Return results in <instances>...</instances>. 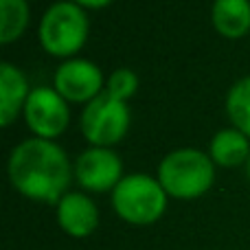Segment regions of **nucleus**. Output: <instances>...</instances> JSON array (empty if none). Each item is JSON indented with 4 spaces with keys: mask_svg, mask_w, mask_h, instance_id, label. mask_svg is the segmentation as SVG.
Wrapping results in <instances>:
<instances>
[{
    "mask_svg": "<svg viewBox=\"0 0 250 250\" xmlns=\"http://www.w3.org/2000/svg\"><path fill=\"white\" fill-rule=\"evenodd\" d=\"M9 180L29 200L60 202L68 193L70 163L66 151L48 138H26L9 156Z\"/></svg>",
    "mask_w": 250,
    "mask_h": 250,
    "instance_id": "1",
    "label": "nucleus"
},
{
    "mask_svg": "<svg viewBox=\"0 0 250 250\" xmlns=\"http://www.w3.org/2000/svg\"><path fill=\"white\" fill-rule=\"evenodd\" d=\"M215 180V167L208 154L193 147L173 149L160 160L158 182L167 195L178 200H195L211 189Z\"/></svg>",
    "mask_w": 250,
    "mask_h": 250,
    "instance_id": "2",
    "label": "nucleus"
},
{
    "mask_svg": "<svg viewBox=\"0 0 250 250\" xmlns=\"http://www.w3.org/2000/svg\"><path fill=\"white\" fill-rule=\"evenodd\" d=\"M167 191L147 173H129L112 191V207L123 222L134 226H149L163 217L167 208Z\"/></svg>",
    "mask_w": 250,
    "mask_h": 250,
    "instance_id": "3",
    "label": "nucleus"
},
{
    "mask_svg": "<svg viewBox=\"0 0 250 250\" xmlns=\"http://www.w3.org/2000/svg\"><path fill=\"white\" fill-rule=\"evenodd\" d=\"M88 16L73 0L51 4L40 22V42L44 51L57 57H70L88 40Z\"/></svg>",
    "mask_w": 250,
    "mask_h": 250,
    "instance_id": "4",
    "label": "nucleus"
},
{
    "mask_svg": "<svg viewBox=\"0 0 250 250\" xmlns=\"http://www.w3.org/2000/svg\"><path fill=\"white\" fill-rule=\"evenodd\" d=\"M79 125L88 143H92L95 147H110L127 134L129 108L125 101L104 90L86 104Z\"/></svg>",
    "mask_w": 250,
    "mask_h": 250,
    "instance_id": "5",
    "label": "nucleus"
},
{
    "mask_svg": "<svg viewBox=\"0 0 250 250\" xmlns=\"http://www.w3.org/2000/svg\"><path fill=\"white\" fill-rule=\"evenodd\" d=\"M24 119L29 129L38 138L53 141L66 129L70 119L68 101L48 86H40L31 90L29 99L24 104Z\"/></svg>",
    "mask_w": 250,
    "mask_h": 250,
    "instance_id": "6",
    "label": "nucleus"
},
{
    "mask_svg": "<svg viewBox=\"0 0 250 250\" xmlns=\"http://www.w3.org/2000/svg\"><path fill=\"white\" fill-rule=\"evenodd\" d=\"M75 178L86 191H114L123 180V163L110 147H90L75 160Z\"/></svg>",
    "mask_w": 250,
    "mask_h": 250,
    "instance_id": "7",
    "label": "nucleus"
},
{
    "mask_svg": "<svg viewBox=\"0 0 250 250\" xmlns=\"http://www.w3.org/2000/svg\"><path fill=\"white\" fill-rule=\"evenodd\" d=\"M104 86V73L97 64L88 60H66L57 66L53 88L73 104H88L97 95H101Z\"/></svg>",
    "mask_w": 250,
    "mask_h": 250,
    "instance_id": "8",
    "label": "nucleus"
},
{
    "mask_svg": "<svg viewBox=\"0 0 250 250\" xmlns=\"http://www.w3.org/2000/svg\"><path fill=\"white\" fill-rule=\"evenodd\" d=\"M57 224L66 235L83 239L99 226V208L82 191H68L57 202Z\"/></svg>",
    "mask_w": 250,
    "mask_h": 250,
    "instance_id": "9",
    "label": "nucleus"
},
{
    "mask_svg": "<svg viewBox=\"0 0 250 250\" xmlns=\"http://www.w3.org/2000/svg\"><path fill=\"white\" fill-rule=\"evenodd\" d=\"M29 82L24 73L9 62L0 64V123L7 127L13 123L26 99H29Z\"/></svg>",
    "mask_w": 250,
    "mask_h": 250,
    "instance_id": "10",
    "label": "nucleus"
},
{
    "mask_svg": "<svg viewBox=\"0 0 250 250\" xmlns=\"http://www.w3.org/2000/svg\"><path fill=\"white\" fill-rule=\"evenodd\" d=\"M211 20L224 38H242L250 31V0H215Z\"/></svg>",
    "mask_w": 250,
    "mask_h": 250,
    "instance_id": "11",
    "label": "nucleus"
},
{
    "mask_svg": "<svg viewBox=\"0 0 250 250\" xmlns=\"http://www.w3.org/2000/svg\"><path fill=\"white\" fill-rule=\"evenodd\" d=\"M208 156L213 158V163L222 165V167H237V165L246 163L250 156L248 136L244 132H239L237 127L220 129L211 138Z\"/></svg>",
    "mask_w": 250,
    "mask_h": 250,
    "instance_id": "12",
    "label": "nucleus"
},
{
    "mask_svg": "<svg viewBox=\"0 0 250 250\" xmlns=\"http://www.w3.org/2000/svg\"><path fill=\"white\" fill-rule=\"evenodd\" d=\"M29 24L26 0H0V42L9 44L24 33Z\"/></svg>",
    "mask_w": 250,
    "mask_h": 250,
    "instance_id": "13",
    "label": "nucleus"
},
{
    "mask_svg": "<svg viewBox=\"0 0 250 250\" xmlns=\"http://www.w3.org/2000/svg\"><path fill=\"white\" fill-rule=\"evenodd\" d=\"M226 112L235 127L250 136V75L230 86L226 95Z\"/></svg>",
    "mask_w": 250,
    "mask_h": 250,
    "instance_id": "14",
    "label": "nucleus"
},
{
    "mask_svg": "<svg viewBox=\"0 0 250 250\" xmlns=\"http://www.w3.org/2000/svg\"><path fill=\"white\" fill-rule=\"evenodd\" d=\"M136 88H138L136 73L129 70V68H117L112 75H110L108 88H105V90H108L112 97H117V99L127 101L129 97L136 92Z\"/></svg>",
    "mask_w": 250,
    "mask_h": 250,
    "instance_id": "15",
    "label": "nucleus"
},
{
    "mask_svg": "<svg viewBox=\"0 0 250 250\" xmlns=\"http://www.w3.org/2000/svg\"><path fill=\"white\" fill-rule=\"evenodd\" d=\"M73 2H77L79 7L99 9V7H105V4H110V2H112V0H73Z\"/></svg>",
    "mask_w": 250,
    "mask_h": 250,
    "instance_id": "16",
    "label": "nucleus"
},
{
    "mask_svg": "<svg viewBox=\"0 0 250 250\" xmlns=\"http://www.w3.org/2000/svg\"><path fill=\"white\" fill-rule=\"evenodd\" d=\"M246 173H248V178H250V156H248V160H246Z\"/></svg>",
    "mask_w": 250,
    "mask_h": 250,
    "instance_id": "17",
    "label": "nucleus"
}]
</instances>
